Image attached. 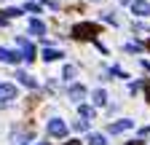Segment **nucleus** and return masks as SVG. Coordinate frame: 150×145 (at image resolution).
I'll use <instances>...</instances> for the list:
<instances>
[{
    "mask_svg": "<svg viewBox=\"0 0 150 145\" xmlns=\"http://www.w3.org/2000/svg\"><path fill=\"white\" fill-rule=\"evenodd\" d=\"M16 78H19V83H24L27 89H35V86H38V81H35L32 75H27V72H16Z\"/></svg>",
    "mask_w": 150,
    "mask_h": 145,
    "instance_id": "obj_9",
    "label": "nucleus"
},
{
    "mask_svg": "<svg viewBox=\"0 0 150 145\" xmlns=\"http://www.w3.org/2000/svg\"><path fill=\"white\" fill-rule=\"evenodd\" d=\"M131 14L134 16H150V3L147 0H134L131 3Z\"/></svg>",
    "mask_w": 150,
    "mask_h": 145,
    "instance_id": "obj_7",
    "label": "nucleus"
},
{
    "mask_svg": "<svg viewBox=\"0 0 150 145\" xmlns=\"http://www.w3.org/2000/svg\"><path fill=\"white\" fill-rule=\"evenodd\" d=\"M126 51H142V43H129Z\"/></svg>",
    "mask_w": 150,
    "mask_h": 145,
    "instance_id": "obj_18",
    "label": "nucleus"
},
{
    "mask_svg": "<svg viewBox=\"0 0 150 145\" xmlns=\"http://www.w3.org/2000/svg\"><path fill=\"white\" fill-rule=\"evenodd\" d=\"M121 3H123V6H131V3H134V0H121Z\"/></svg>",
    "mask_w": 150,
    "mask_h": 145,
    "instance_id": "obj_21",
    "label": "nucleus"
},
{
    "mask_svg": "<svg viewBox=\"0 0 150 145\" xmlns=\"http://www.w3.org/2000/svg\"><path fill=\"white\" fill-rule=\"evenodd\" d=\"M72 126H75V129H78V132H86V129H88V121H75Z\"/></svg>",
    "mask_w": 150,
    "mask_h": 145,
    "instance_id": "obj_15",
    "label": "nucleus"
},
{
    "mask_svg": "<svg viewBox=\"0 0 150 145\" xmlns=\"http://www.w3.org/2000/svg\"><path fill=\"white\" fill-rule=\"evenodd\" d=\"M64 145H81V140H70V142H64Z\"/></svg>",
    "mask_w": 150,
    "mask_h": 145,
    "instance_id": "obj_19",
    "label": "nucleus"
},
{
    "mask_svg": "<svg viewBox=\"0 0 150 145\" xmlns=\"http://www.w3.org/2000/svg\"><path fill=\"white\" fill-rule=\"evenodd\" d=\"M11 100H16V86L13 83H0V105H6Z\"/></svg>",
    "mask_w": 150,
    "mask_h": 145,
    "instance_id": "obj_3",
    "label": "nucleus"
},
{
    "mask_svg": "<svg viewBox=\"0 0 150 145\" xmlns=\"http://www.w3.org/2000/svg\"><path fill=\"white\" fill-rule=\"evenodd\" d=\"M48 134H51V137H64V134H67V124H64L62 118H51V121H48Z\"/></svg>",
    "mask_w": 150,
    "mask_h": 145,
    "instance_id": "obj_2",
    "label": "nucleus"
},
{
    "mask_svg": "<svg viewBox=\"0 0 150 145\" xmlns=\"http://www.w3.org/2000/svg\"><path fill=\"white\" fill-rule=\"evenodd\" d=\"M6 16H11V19H13V16H22V11H19V8H8Z\"/></svg>",
    "mask_w": 150,
    "mask_h": 145,
    "instance_id": "obj_17",
    "label": "nucleus"
},
{
    "mask_svg": "<svg viewBox=\"0 0 150 145\" xmlns=\"http://www.w3.org/2000/svg\"><path fill=\"white\" fill-rule=\"evenodd\" d=\"M129 145H142V140H131V142H129Z\"/></svg>",
    "mask_w": 150,
    "mask_h": 145,
    "instance_id": "obj_20",
    "label": "nucleus"
},
{
    "mask_svg": "<svg viewBox=\"0 0 150 145\" xmlns=\"http://www.w3.org/2000/svg\"><path fill=\"white\" fill-rule=\"evenodd\" d=\"M30 32H32V35H46V24H43L40 19H32V22H30Z\"/></svg>",
    "mask_w": 150,
    "mask_h": 145,
    "instance_id": "obj_10",
    "label": "nucleus"
},
{
    "mask_svg": "<svg viewBox=\"0 0 150 145\" xmlns=\"http://www.w3.org/2000/svg\"><path fill=\"white\" fill-rule=\"evenodd\" d=\"M147 46H150V43H147Z\"/></svg>",
    "mask_w": 150,
    "mask_h": 145,
    "instance_id": "obj_22",
    "label": "nucleus"
},
{
    "mask_svg": "<svg viewBox=\"0 0 150 145\" xmlns=\"http://www.w3.org/2000/svg\"><path fill=\"white\" fill-rule=\"evenodd\" d=\"M72 35H75V38L88 41V38L97 35V27H94V24H75V27H72Z\"/></svg>",
    "mask_w": 150,
    "mask_h": 145,
    "instance_id": "obj_1",
    "label": "nucleus"
},
{
    "mask_svg": "<svg viewBox=\"0 0 150 145\" xmlns=\"http://www.w3.org/2000/svg\"><path fill=\"white\" fill-rule=\"evenodd\" d=\"M91 97H94V105H99V107H102V105H107V92H105V89H97Z\"/></svg>",
    "mask_w": 150,
    "mask_h": 145,
    "instance_id": "obj_11",
    "label": "nucleus"
},
{
    "mask_svg": "<svg viewBox=\"0 0 150 145\" xmlns=\"http://www.w3.org/2000/svg\"><path fill=\"white\" fill-rule=\"evenodd\" d=\"M59 57H62V51H56V48H46V51H43V59H46V62H56Z\"/></svg>",
    "mask_w": 150,
    "mask_h": 145,
    "instance_id": "obj_13",
    "label": "nucleus"
},
{
    "mask_svg": "<svg viewBox=\"0 0 150 145\" xmlns=\"http://www.w3.org/2000/svg\"><path fill=\"white\" fill-rule=\"evenodd\" d=\"M131 126H134V121L123 118V121H115V124H110V126H107V132H110V134H121V132H129Z\"/></svg>",
    "mask_w": 150,
    "mask_h": 145,
    "instance_id": "obj_6",
    "label": "nucleus"
},
{
    "mask_svg": "<svg viewBox=\"0 0 150 145\" xmlns=\"http://www.w3.org/2000/svg\"><path fill=\"white\" fill-rule=\"evenodd\" d=\"M16 46L22 48V59H27V62H32V59H35V48H32V43H30V41L16 38Z\"/></svg>",
    "mask_w": 150,
    "mask_h": 145,
    "instance_id": "obj_4",
    "label": "nucleus"
},
{
    "mask_svg": "<svg viewBox=\"0 0 150 145\" xmlns=\"http://www.w3.org/2000/svg\"><path fill=\"white\" fill-rule=\"evenodd\" d=\"M64 78H67V81H70V78H75V67H72V65H67V67H64Z\"/></svg>",
    "mask_w": 150,
    "mask_h": 145,
    "instance_id": "obj_16",
    "label": "nucleus"
},
{
    "mask_svg": "<svg viewBox=\"0 0 150 145\" xmlns=\"http://www.w3.org/2000/svg\"><path fill=\"white\" fill-rule=\"evenodd\" d=\"M88 145H107V140H105V134H99V132H91V134H88Z\"/></svg>",
    "mask_w": 150,
    "mask_h": 145,
    "instance_id": "obj_12",
    "label": "nucleus"
},
{
    "mask_svg": "<svg viewBox=\"0 0 150 145\" xmlns=\"http://www.w3.org/2000/svg\"><path fill=\"white\" fill-rule=\"evenodd\" d=\"M83 97H86V89H83L81 83H72V86H70V100H72V102H81Z\"/></svg>",
    "mask_w": 150,
    "mask_h": 145,
    "instance_id": "obj_8",
    "label": "nucleus"
},
{
    "mask_svg": "<svg viewBox=\"0 0 150 145\" xmlns=\"http://www.w3.org/2000/svg\"><path fill=\"white\" fill-rule=\"evenodd\" d=\"M78 110H81V116H83V118H94V107H91V105H81Z\"/></svg>",
    "mask_w": 150,
    "mask_h": 145,
    "instance_id": "obj_14",
    "label": "nucleus"
},
{
    "mask_svg": "<svg viewBox=\"0 0 150 145\" xmlns=\"http://www.w3.org/2000/svg\"><path fill=\"white\" fill-rule=\"evenodd\" d=\"M0 62H6V65H19L22 62V54H16L11 48H0Z\"/></svg>",
    "mask_w": 150,
    "mask_h": 145,
    "instance_id": "obj_5",
    "label": "nucleus"
}]
</instances>
